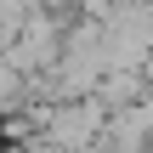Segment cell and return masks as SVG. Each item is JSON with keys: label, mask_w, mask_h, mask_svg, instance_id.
Returning <instances> with one entry per match:
<instances>
[{"label": "cell", "mask_w": 153, "mask_h": 153, "mask_svg": "<svg viewBox=\"0 0 153 153\" xmlns=\"http://www.w3.org/2000/svg\"><path fill=\"white\" fill-rule=\"evenodd\" d=\"M57 51H62V17L34 0V6L17 17V40L6 45V57H11L23 74H45V68L57 62Z\"/></svg>", "instance_id": "6da1fadb"}]
</instances>
